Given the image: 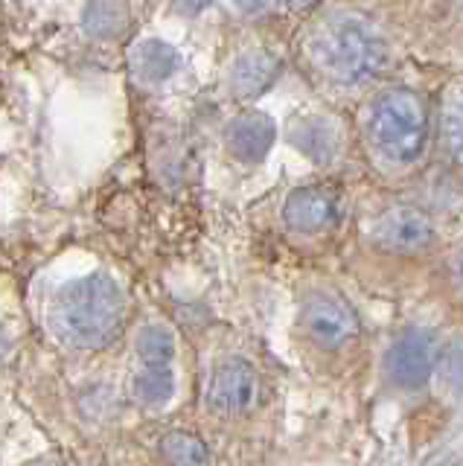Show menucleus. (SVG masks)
Instances as JSON below:
<instances>
[{"mask_svg":"<svg viewBox=\"0 0 463 466\" xmlns=\"http://www.w3.org/2000/svg\"><path fill=\"white\" fill-rule=\"evenodd\" d=\"M283 218L288 228H295L300 233H315L324 230L332 218H336V204L329 196H324L321 189L300 187L283 204Z\"/></svg>","mask_w":463,"mask_h":466,"instance_id":"nucleus-10","label":"nucleus"},{"mask_svg":"<svg viewBox=\"0 0 463 466\" xmlns=\"http://www.w3.org/2000/svg\"><path fill=\"white\" fill-rule=\"evenodd\" d=\"M277 73H280V62L271 53L248 50L237 58L234 67H230L227 85H230V91H234V96L254 99V96L263 94L274 79H277Z\"/></svg>","mask_w":463,"mask_h":466,"instance_id":"nucleus-9","label":"nucleus"},{"mask_svg":"<svg viewBox=\"0 0 463 466\" xmlns=\"http://www.w3.org/2000/svg\"><path fill=\"white\" fill-rule=\"evenodd\" d=\"M440 376L448 388L463 390V339H455L440 353Z\"/></svg>","mask_w":463,"mask_h":466,"instance_id":"nucleus-18","label":"nucleus"},{"mask_svg":"<svg viewBox=\"0 0 463 466\" xmlns=\"http://www.w3.org/2000/svg\"><path fill=\"white\" fill-rule=\"evenodd\" d=\"M303 329L317 347L336 350L344 347L358 332V318L341 298L315 295L303 306Z\"/></svg>","mask_w":463,"mask_h":466,"instance_id":"nucleus-5","label":"nucleus"},{"mask_svg":"<svg viewBox=\"0 0 463 466\" xmlns=\"http://www.w3.org/2000/svg\"><path fill=\"white\" fill-rule=\"evenodd\" d=\"M268 4V0H239V6L245 9V12H259Z\"/></svg>","mask_w":463,"mask_h":466,"instance_id":"nucleus-20","label":"nucleus"},{"mask_svg":"<svg viewBox=\"0 0 463 466\" xmlns=\"http://www.w3.org/2000/svg\"><path fill=\"white\" fill-rule=\"evenodd\" d=\"M434 239V225L426 213L414 208H394L382 213L373 225V242L397 254L419 251Z\"/></svg>","mask_w":463,"mask_h":466,"instance_id":"nucleus-7","label":"nucleus"},{"mask_svg":"<svg viewBox=\"0 0 463 466\" xmlns=\"http://www.w3.org/2000/svg\"><path fill=\"white\" fill-rule=\"evenodd\" d=\"M274 120L263 111H245L239 116L227 123L225 128V143H227V152L234 155L242 164H257L263 160L274 143Z\"/></svg>","mask_w":463,"mask_h":466,"instance_id":"nucleus-8","label":"nucleus"},{"mask_svg":"<svg viewBox=\"0 0 463 466\" xmlns=\"http://www.w3.org/2000/svg\"><path fill=\"white\" fill-rule=\"evenodd\" d=\"M126 318V298L106 274H88L67 283L53 298L50 324L59 339L82 350H99L117 339Z\"/></svg>","mask_w":463,"mask_h":466,"instance_id":"nucleus-1","label":"nucleus"},{"mask_svg":"<svg viewBox=\"0 0 463 466\" xmlns=\"http://www.w3.org/2000/svg\"><path fill=\"white\" fill-rule=\"evenodd\" d=\"M452 280H455V289H458V295L463 298V254L455 259V268H452Z\"/></svg>","mask_w":463,"mask_h":466,"instance_id":"nucleus-19","label":"nucleus"},{"mask_svg":"<svg viewBox=\"0 0 463 466\" xmlns=\"http://www.w3.org/2000/svg\"><path fill=\"white\" fill-rule=\"evenodd\" d=\"M181 65V56L176 47H169L166 41H143L132 53V70L137 73L140 82L146 85H161L166 79L176 76V70Z\"/></svg>","mask_w":463,"mask_h":466,"instance_id":"nucleus-11","label":"nucleus"},{"mask_svg":"<svg viewBox=\"0 0 463 466\" xmlns=\"http://www.w3.org/2000/svg\"><path fill=\"white\" fill-rule=\"evenodd\" d=\"M172 390H176V379L169 364H140L135 376V397L143 405H164Z\"/></svg>","mask_w":463,"mask_h":466,"instance_id":"nucleus-13","label":"nucleus"},{"mask_svg":"<svg viewBox=\"0 0 463 466\" xmlns=\"http://www.w3.org/2000/svg\"><path fill=\"white\" fill-rule=\"evenodd\" d=\"M176 356V339L166 327H146L137 335L140 364H169Z\"/></svg>","mask_w":463,"mask_h":466,"instance_id":"nucleus-15","label":"nucleus"},{"mask_svg":"<svg viewBox=\"0 0 463 466\" xmlns=\"http://www.w3.org/2000/svg\"><path fill=\"white\" fill-rule=\"evenodd\" d=\"M259 379L245 359H225L216 364L207 385V405L219 414H242L257 402Z\"/></svg>","mask_w":463,"mask_h":466,"instance_id":"nucleus-4","label":"nucleus"},{"mask_svg":"<svg viewBox=\"0 0 463 466\" xmlns=\"http://www.w3.org/2000/svg\"><path fill=\"white\" fill-rule=\"evenodd\" d=\"M443 135L455 164L463 167V91H458L443 111Z\"/></svg>","mask_w":463,"mask_h":466,"instance_id":"nucleus-17","label":"nucleus"},{"mask_svg":"<svg viewBox=\"0 0 463 466\" xmlns=\"http://www.w3.org/2000/svg\"><path fill=\"white\" fill-rule=\"evenodd\" d=\"M295 140L300 149L315 160H327L332 155V131H324V120H309L297 126Z\"/></svg>","mask_w":463,"mask_h":466,"instance_id":"nucleus-16","label":"nucleus"},{"mask_svg":"<svg viewBox=\"0 0 463 466\" xmlns=\"http://www.w3.org/2000/svg\"><path fill=\"white\" fill-rule=\"evenodd\" d=\"M434 368V347L428 332L408 329L394 341L385 356V373L399 388H419L428 382Z\"/></svg>","mask_w":463,"mask_h":466,"instance_id":"nucleus-6","label":"nucleus"},{"mask_svg":"<svg viewBox=\"0 0 463 466\" xmlns=\"http://www.w3.org/2000/svg\"><path fill=\"white\" fill-rule=\"evenodd\" d=\"M312 4H315V0H288V6H292V9H307Z\"/></svg>","mask_w":463,"mask_h":466,"instance_id":"nucleus-21","label":"nucleus"},{"mask_svg":"<svg viewBox=\"0 0 463 466\" xmlns=\"http://www.w3.org/2000/svg\"><path fill=\"white\" fill-rule=\"evenodd\" d=\"M370 140L390 164H411L426 149L428 116L417 94L388 87L370 106Z\"/></svg>","mask_w":463,"mask_h":466,"instance_id":"nucleus-3","label":"nucleus"},{"mask_svg":"<svg viewBox=\"0 0 463 466\" xmlns=\"http://www.w3.org/2000/svg\"><path fill=\"white\" fill-rule=\"evenodd\" d=\"M128 24H132V9L128 0H88L82 15V26L91 38L114 41L126 35Z\"/></svg>","mask_w":463,"mask_h":466,"instance_id":"nucleus-12","label":"nucleus"},{"mask_svg":"<svg viewBox=\"0 0 463 466\" xmlns=\"http://www.w3.org/2000/svg\"><path fill=\"white\" fill-rule=\"evenodd\" d=\"M312 56L332 79L365 82L385 67L388 47L367 21L332 18L315 33Z\"/></svg>","mask_w":463,"mask_h":466,"instance_id":"nucleus-2","label":"nucleus"},{"mask_svg":"<svg viewBox=\"0 0 463 466\" xmlns=\"http://www.w3.org/2000/svg\"><path fill=\"white\" fill-rule=\"evenodd\" d=\"M161 455L166 466H210L207 446L190 431H169L161 441Z\"/></svg>","mask_w":463,"mask_h":466,"instance_id":"nucleus-14","label":"nucleus"}]
</instances>
